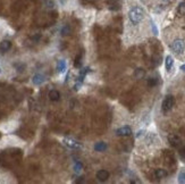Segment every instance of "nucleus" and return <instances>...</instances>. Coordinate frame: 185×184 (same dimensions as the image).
<instances>
[{"instance_id":"nucleus-1","label":"nucleus","mask_w":185,"mask_h":184,"mask_svg":"<svg viewBox=\"0 0 185 184\" xmlns=\"http://www.w3.org/2000/svg\"><path fill=\"white\" fill-rule=\"evenodd\" d=\"M143 17L144 10L139 6H135L133 8H131V10L129 11V18L131 20V23H133V24H139L140 22L143 20Z\"/></svg>"},{"instance_id":"nucleus-2","label":"nucleus","mask_w":185,"mask_h":184,"mask_svg":"<svg viewBox=\"0 0 185 184\" xmlns=\"http://www.w3.org/2000/svg\"><path fill=\"white\" fill-rule=\"evenodd\" d=\"M171 50L174 51L175 54H177V55H180V54H183L185 50V42L182 39H176L174 40V42L171 43Z\"/></svg>"},{"instance_id":"nucleus-3","label":"nucleus","mask_w":185,"mask_h":184,"mask_svg":"<svg viewBox=\"0 0 185 184\" xmlns=\"http://www.w3.org/2000/svg\"><path fill=\"white\" fill-rule=\"evenodd\" d=\"M174 105H175V98L173 96H167L164 99L162 103H161V109H162L164 112H167L174 107Z\"/></svg>"},{"instance_id":"nucleus-4","label":"nucleus","mask_w":185,"mask_h":184,"mask_svg":"<svg viewBox=\"0 0 185 184\" xmlns=\"http://www.w3.org/2000/svg\"><path fill=\"white\" fill-rule=\"evenodd\" d=\"M64 143L66 144L67 147H69V148H74V149H77V148H81L82 147V144L76 141V140H74V139H71V138H66L62 140Z\"/></svg>"},{"instance_id":"nucleus-5","label":"nucleus","mask_w":185,"mask_h":184,"mask_svg":"<svg viewBox=\"0 0 185 184\" xmlns=\"http://www.w3.org/2000/svg\"><path fill=\"white\" fill-rule=\"evenodd\" d=\"M168 141H169L170 146L174 148H180L182 146V140H180L177 135H169L168 136Z\"/></svg>"},{"instance_id":"nucleus-6","label":"nucleus","mask_w":185,"mask_h":184,"mask_svg":"<svg viewBox=\"0 0 185 184\" xmlns=\"http://www.w3.org/2000/svg\"><path fill=\"white\" fill-rule=\"evenodd\" d=\"M116 134L118 136H129L132 134V128L129 126H123L116 131Z\"/></svg>"},{"instance_id":"nucleus-7","label":"nucleus","mask_w":185,"mask_h":184,"mask_svg":"<svg viewBox=\"0 0 185 184\" xmlns=\"http://www.w3.org/2000/svg\"><path fill=\"white\" fill-rule=\"evenodd\" d=\"M97 179L100 182H106L109 179V172L106 170V169H100V170L97 172Z\"/></svg>"},{"instance_id":"nucleus-8","label":"nucleus","mask_w":185,"mask_h":184,"mask_svg":"<svg viewBox=\"0 0 185 184\" xmlns=\"http://www.w3.org/2000/svg\"><path fill=\"white\" fill-rule=\"evenodd\" d=\"M32 82L34 85H41L42 83L46 82V76L43 74H35L32 78Z\"/></svg>"},{"instance_id":"nucleus-9","label":"nucleus","mask_w":185,"mask_h":184,"mask_svg":"<svg viewBox=\"0 0 185 184\" xmlns=\"http://www.w3.org/2000/svg\"><path fill=\"white\" fill-rule=\"evenodd\" d=\"M11 48V42L9 40H4L0 42V51L1 52H7Z\"/></svg>"},{"instance_id":"nucleus-10","label":"nucleus","mask_w":185,"mask_h":184,"mask_svg":"<svg viewBox=\"0 0 185 184\" xmlns=\"http://www.w3.org/2000/svg\"><path fill=\"white\" fill-rule=\"evenodd\" d=\"M168 175V173H167V170L166 169H162V168H159V169H156V172H154V176L157 177V179H165L166 176Z\"/></svg>"},{"instance_id":"nucleus-11","label":"nucleus","mask_w":185,"mask_h":184,"mask_svg":"<svg viewBox=\"0 0 185 184\" xmlns=\"http://www.w3.org/2000/svg\"><path fill=\"white\" fill-rule=\"evenodd\" d=\"M66 71V61L64 59H60V60L57 61V72L58 73H64Z\"/></svg>"},{"instance_id":"nucleus-12","label":"nucleus","mask_w":185,"mask_h":184,"mask_svg":"<svg viewBox=\"0 0 185 184\" xmlns=\"http://www.w3.org/2000/svg\"><path fill=\"white\" fill-rule=\"evenodd\" d=\"M49 99H50L51 101H58V100L60 99V93H59V91H57V90H51V91L49 92Z\"/></svg>"},{"instance_id":"nucleus-13","label":"nucleus","mask_w":185,"mask_h":184,"mask_svg":"<svg viewBox=\"0 0 185 184\" xmlns=\"http://www.w3.org/2000/svg\"><path fill=\"white\" fill-rule=\"evenodd\" d=\"M173 65H174V59L171 56H167L166 57V60H165V66H166V69L169 72L171 68H173Z\"/></svg>"},{"instance_id":"nucleus-14","label":"nucleus","mask_w":185,"mask_h":184,"mask_svg":"<svg viewBox=\"0 0 185 184\" xmlns=\"http://www.w3.org/2000/svg\"><path fill=\"white\" fill-rule=\"evenodd\" d=\"M107 149V143L106 142H98L94 144V150L98 152H102Z\"/></svg>"},{"instance_id":"nucleus-15","label":"nucleus","mask_w":185,"mask_h":184,"mask_svg":"<svg viewBox=\"0 0 185 184\" xmlns=\"http://www.w3.org/2000/svg\"><path fill=\"white\" fill-rule=\"evenodd\" d=\"M71 32H72V30H71V27L68 25H65L62 27V30H60V34H62V36H67L71 34Z\"/></svg>"},{"instance_id":"nucleus-16","label":"nucleus","mask_w":185,"mask_h":184,"mask_svg":"<svg viewBox=\"0 0 185 184\" xmlns=\"http://www.w3.org/2000/svg\"><path fill=\"white\" fill-rule=\"evenodd\" d=\"M89 71H90V68H89V67H85V68L81 69V72H80V76H78V81L83 82L84 77H85V75H86L87 73H89Z\"/></svg>"},{"instance_id":"nucleus-17","label":"nucleus","mask_w":185,"mask_h":184,"mask_svg":"<svg viewBox=\"0 0 185 184\" xmlns=\"http://www.w3.org/2000/svg\"><path fill=\"white\" fill-rule=\"evenodd\" d=\"M134 75H135L136 78H142V77L145 75V72H144L142 68H138V69L135 71V73H134Z\"/></svg>"},{"instance_id":"nucleus-18","label":"nucleus","mask_w":185,"mask_h":184,"mask_svg":"<svg viewBox=\"0 0 185 184\" xmlns=\"http://www.w3.org/2000/svg\"><path fill=\"white\" fill-rule=\"evenodd\" d=\"M177 11H178L180 15H185V1L180 2V5H178V7H177Z\"/></svg>"},{"instance_id":"nucleus-19","label":"nucleus","mask_w":185,"mask_h":184,"mask_svg":"<svg viewBox=\"0 0 185 184\" xmlns=\"http://www.w3.org/2000/svg\"><path fill=\"white\" fill-rule=\"evenodd\" d=\"M158 84V78H156V77H150L149 80H148V85L151 87H156Z\"/></svg>"},{"instance_id":"nucleus-20","label":"nucleus","mask_w":185,"mask_h":184,"mask_svg":"<svg viewBox=\"0 0 185 184\" xmlns=\"http://www.w3.org/2000/svg\"><path fill=\"white\" fill-rule=\"evenodd\" d=\"M82 167H83L82 163L75 161V164H74V172H75V173H80V172L82 170Z\"/></svg>"},{"instance_id":"nucleus-21","label":"nucleus","mask_w":185,"mask_h":184,"mask_svg":"<svg viewBox=\"0 0 185 184\" xmlns=\"http://www.w3.org/2000/svg\"><path fill=\"white\" fill-rule=\"evenodd\" d=\"M43 5H44V7L48 8V9H51V8H53L55 4H53L52 0H43Z\"/></svg>"},{"instance_id":"nucleus-22","label":"nucleus","mask_w":185,"mask_h":184,"mask_svg":"<svg viewBox=\"0 0 185 184\" xmlns=\"http://www.w3.org/2000/svg\"><path fill=\"white\" fill-rule=\"evenodd\" d=\"M178 182L182 184H185V170H180L178 174Z\"/></svg>"},{"instance_id":"nucleus-23","label":"nucleus","mask_w":185,"mask_h":184,"mask_svg":"<svg viewBox=\"0 0 185 184\" xmlns=\"http://www.w3.org/2000/svg\"><path fill=\"white\" fill-rule=\"evenodd\" d=\"M74 66L78 68V67H81V56H77L76 59H75V63H74Z\"/></svg>"},{"instance_id":"nucleus-24","label":"nucleus","mask_w":185,"mask_h":184,"mask_svg":"<svg viewBox=\"0 0 185 184\" xmlns=\"http://www.w3.org/2000/svg\"><path fill=\"white\" fill-rule=\"evenodd\" d=\"M81 87H82V82L77 81L76 83H75V85H74V90H75V91H78V90L81 89Z\"/></svg>"},{"instance_id":"nucleus-25","label":"nucleus","mask_w":185,"mask_h":184,"mask_svg":"<svg viewBox=\"0 0 185 184\" xmlns=\"http://www.w3.org/2000/svg\"><path fill=\"white\" fill-rule=\"evenodd\" d=\"M151 25H152V30H153V33L157 35L158 34V30H157V27H156V25H154L153 23H151Z\"/></svg>"},{"instance_id":"nucleus-26","label":"nucleus","mask_w":185,"mask_h":184,"mask_svg":"<svg viewBox=\"0 0 185 184\" xmlns=\"http://www.w3.org/2000/svg\"><path fill=\"white\" fill-rule=\"evenodd\" d=\"M59 1H60L62 5H66V2H67V0H59Z\"/></svg>"},{"instance_id":"nucleus-27","label":"nucleus","mask_w":185,"mask_h":184,"mask_svg":"<svg viewBox=\"0 0 185 184\" xmlns=\"http://www.w3.org/2000/svg\"><path fill=\"white\" fill-rule=\"evenodd\" d=\"M180 69L183 72H185V65H182V66H180Z\"/></svg>"},{"instance_id":"nucleus-28","label":"nucleus","mask_w":185,"mask_h":184,"mask_svg":"<svg viewBox=\"0 0 185 184\" xmlns=\"http://www.w3.org/2000/svg\"><path fill=\"white\" fill-rule=\"evenodd\" d=\"M164 2H170V1H173V0H162Z\"/></svg>"},{"instance_id":"nucleus-29","label":"nucleus","mask_w":185,"mask_h":184,"mask_svg":"<svg viewBox=\"0 0 185 184\" xmlns=\"http://www.w3.org/2000/svg\"><path fill=\"white\" fill-rule=\"evenodd\" d=\"M0 73H1V68H0Z\"/></svg>"},{"instance_id":"nucleus-30","label":"nucleus","mask_w":185,"mask_h":184,"mask_svg":"<svg viewBox=\"0 0 185 184\" xmlns=\"http://www.w3.org/2000/svg\"><path fill=\"white\" fill-rule=\"evenodd\" d=\"M89 1H93V0H89Z\"/></svg>"},{"instance_id":"nucleus-31","label":"nucleus","mask_w":185,"mask_h":184,"mask_svg":"<svg viewBox=\"0 0 185 184\" xmlns=\"http://www.w3.org/2000/svg\"><path fill=\"white\" fill-rule=\"evenodd\" d=\"M0 138H1V134H0Z\"/></svg>"}]
</instances>
